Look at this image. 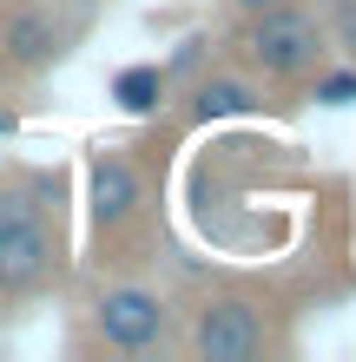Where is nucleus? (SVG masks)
<instances>
[{
    "label": "nucleus",
    "instance_id": "obj_6",
    "mask_svg": "<svg viewBox=\"0 0 356 362\" xmlns=\"http://www.w3.org/2000/svg\"><path fill=\"white\" fill-rule=\"evenodd\" d=\"M79 20L59 0H0V79H47L59 59L73 53Z\"/></svg>",
    "mask_w": 356,
    "mask_h": 362
},
{
    "label": "nucleus",
    "instance_id": "obj_7",
    "mask_svg": "<svg viewBox=\"0 0 356 362\" xmlns=\"http://www.w3.org/2000/svg\"><path fill=\"white\" fill-rule=\"evenodd\" d=\"M251 112H264V86L251 73L224 66V73L185 79V119L192 125H224V119H251Z\"/></svg>",
    "mask_w": 356,
    "mask_h": 362
},
{
    "label": "nucleus",
    "instance_id": "obj_9",
    "mask_svg": "<svg viewBox=\"0 0 356 362\" xmlns=\"http://www.w3.org/2000/svg\"><path fill=\"white\" fill-rule=\"evenodd\" d=\"M323 27H330V53L356 59V0H317Z\"/></svg>",
    "mask_w": 356,
    "mask_h": 362
},
{
    "label": "nucleus",
    "instance_id": "obj_5",
    "mask_svg": "<svg viewBox=\"0 0 356 362\" xmlns=\"http://www.w3.org/2000/svg\"><path fill=\"white\" fill-rule=\"evenodd\" d=\"M86 238L99 257H113L139 238V224L152 218V165L139 158V145H93L86 152Z\"/></svg>",
    "mask_w": 356,
    "mask_h": 362
},
{
    "label": "nucleus",
    "instance_id": "obj_3",
    "mask_svg": "<svg viewBox=\"0 0 356 362\" xmlns=\"http://www.w3.org/2000/svg\"><path fill=\"white\" fill-rule=\"evenodd\" d=\"M178 349L198 362H264L290 349L284 303L251 284H212L192 310H178Z\"/></svg>",
    "mask_w": 356,
    "mask_h": 362
},
{
    "label": "nucleus",
    "instance_id": "obj_10",
    "mask_svg": "<svg viewBox=\"0 0 356 362\" xmlns=\"http://www.w3.org/2000/svg\"><path fill=\"white\" fill-rule=\"evenodd\" d=\"M231 13H258V7H284V0H224Z\"/></svg>",
    "mask_w": 356,
    "mask_h": 362
},
{
    "label": "nucleus",
    "instance_id": "obj_2",
    "mask_svg": "<svg viewBox=\"0 0 356 362\" xmlns=\"http://www.w3.org/2000/svg\"><path fill=\"white\" fill-rule=\"evenodd\" d=\"M330 53V27L317 13V0H284V7L231 13L224 27V66L251 73L258 86H310V73Z\"/></svg>",
    "mask_w": 356,
    "mask_h": 362
},
{
    "label": "nucleus",
    "instance_id": "obj_1",
    "mask_svg": "<svg viewBox=\"0 0 356 362\" xmlns=\"http://www.w3.org/2000/svg\"><path fill=\"white\" fill-rule=\"evenodd\" d=\"M67 172L0 165V310L40 303L67 284Z\"/></svg>",
    "mask_w": 356,
    "mask_h": 362
},
{
    "label": "nucleus",
    "instance_id": "obj_4",
    "mask_svg": "<svg viewBox=\"0 0 356 362\" xmlns=\"http://www.w3.org/2000/svg\"><path fill=\"white\" fill-rule=\"evenodd\" d=\"M86 343L106 356H165L178 349V303L145 276H106L86 296Z\"/></svg>",
    "mask_w": 356,
    "mask_h": 362
},
{
    "label": "nucleus",
    "instance_id": "obj_8",
    "mask_svg": "<svg viewBox=\"0 0 356 362\" xmlns=\"http://www.w3.org/2000/svg\"><path fill=\"white\" fill-rule=\"evenodd\" d=\"M165 93H172L165 66H125V73H113V105H119V112H132V119L159 112Z\"/></svg>",
    "mask_w": 356,
    "mask_h": 362
}]
</instances>
